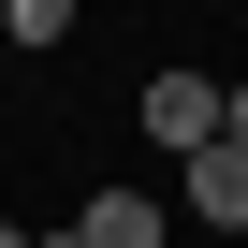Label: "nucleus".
Returning <instances> with one entry per match:
<instances>
[{
  "label": "nucleus",
  "mask_w": 248,
  "mask_h": 248,
  "mask_svg": "<svg viewBox=\"0 0 248 248\" xmlns=\"http://www.w3.org/2000/svg\"><path fill=\"white\" fill-rule=\"evenodd\" d=\"M146 146H175V161L219 146V73H146Z\"/></svg>",
  "instance_id": "f257e3e1"
},
{
  "label": "nucleus",
  "mask_w": 248,
  "mask_h": 248,
  "mask_svg": "<svg viewBox=\"0 0 248 248\" xmlns=\"http://www.w3.org/2000/svg\"><path fill=\"white\" fill-rule=\"evenodd\" d=\"M161 233H175L161 190H88V219H73V248H161Z\"/></svg>",
  "instance_id": "f03ea898"
},
{
  "label": "nucleus",
  "mask_w": 248,
  "mask_h": 248,
  "mask_svg": "<svg viewBox=\"0 0 248 248\" xmlns=\"http://www.w3.org/2000/svg\"><path fill=\"white\" fill-rule=\"evenodd\" d=\"M175 204H190L204 233H248V146H204V161L175 175Z\"/></svg>",
  "instance_id": "7ed1b4c3"
},
{
  "label": "nucleus",
  "mask_w": 248,
  "mask_h": 248,
  "mask_svg": "<svg viewBox=\"0 0 248 248\" xmlns=\"http://www.w3.org/2000/svg\"><path fill=\"white\" fill-rule=\"evenodd\" d=\"M219 146H248V88H219Z\"/></svg>",
  "instance_id": "20e7f679"
},
{
  "label": "nucleus",
  "mask_w": 248,
  "mask_h": 248,
  "mask_svg": "<svg viewBox=\"0 0 248 248\" xmlns=\"http://www.w3.org/2000/svg\"><path fill=\"white\" fill-rule=\"evenodd\" d=\"M0 248H30V233H15V219H0Z\"/></svg>",
  "instance_id": "39448f33"
}]
</instances>
